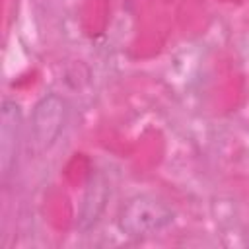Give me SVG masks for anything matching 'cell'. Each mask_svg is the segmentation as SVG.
I'll return each mask as SVG.
<instances>
[{
    "instance_id": "6da1fadb",
    "label": "cell",
    "mask_w": 249,
    "mask_h": 249,
    "mask_svg": "<svg viewBox=\"0 0 249 249\" xmlns=\"http://www.w3.org/2000/svg\"><path fill=\"white\" fill-rule=\"evenodd\" d=\"M173 222L171 208L150 196V195H136L132 196L119 214V228L132 237L152 235Z\"/></svg>"
},
{
    "instance_id": "7a4b0ae2",
    "label": "cell",
    "mask_w": 249,
    "mask_h": 249,
    "mask_svg": "<svg viewBox=\"0 0 249 249\" xmlns=\"http://www.w3.org/2000/svg\"><path fill=\"white\" fill-rule=\"evenodd\" d=\"M64 119H66V103L54 93L45 95L35 105L31 128H33V140L39 150H47L49 146H53V142L58 138L64 126Z\"/></svg>"
},
{
    "instance_id": "3957f363",
    "label": "cell",
    "mask_w": 249,
    "mask_h": 249,
    "mask_svg": "<svg viewBox=\"0 0 249 249\" xmlns=\"http://www.w3.org/2000/svg\"><path fill=\"white\" fill-rule=\"evenodd\" d=\"M18 132H19V109L16 103L4 101L0 111V169L4 179H8L16 163Z\"/></svg>"
},
{
    "instance_id": "277c9868",
    "label": "cell",
    "mask_w": 249,
    "mask_h": 249,
    "mask_svg": "<svg viewBox=\"0 0 249 249\" xmlns=\"http://www.w3.org/2000/svg\"><path fill=\"white\" fill-rule=\"evenodd\" d=\"M105 198H107V187H105L103 181H95L93 185H89L88 195L84 198V206H82V218H80L82 228H88L91 222L97 220Z\"/></svg>"
}]
</instances>
